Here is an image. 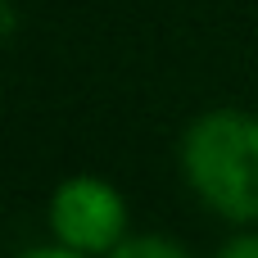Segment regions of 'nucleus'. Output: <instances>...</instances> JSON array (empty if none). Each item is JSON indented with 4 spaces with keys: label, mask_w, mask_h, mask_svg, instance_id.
<instances>
[{
    "label": "nucleus",
    "mask_w": 258,
    "mask_h": 258,
    "mask_svg": "<svg viewBox=\"0 0 258 258\" xmlns=\"http://www.w3.org/2000/svg\"><path fill=\"white\" fill-rule=\"evenodd\" d=\"M177 168L204 213L258 227V113L254 109H204L177 141Z\"/></svg>",
    "instance_id": "f257e3e1"
},
{
    "label": "nucleus",
    "mask_w": 258,
    "mask_h": 258,
    "mask_svg": "<svg viewBox=\"0 0 258 258\" xmlns=\"http://www.w3.org/2000/svg\"><path fill=\"white\" fill-rule=\"evenodd\" d=\"M45 227H50V240H59L77 254L109 258L132 236V213H127L122 190L109 177L73 172L50 190Z\"/></svg>",
    "instance_id": "f03ea898"
},
{
    "label": "nucleus",
    "mask_w": 258,
    "mask_h": 258,
    "mask_svg": "<svg viewBox=\"0 0 258 258\" xmlns=\"http://www.w3.org/2000/svg\"><path fill=\"white\" fill-rule=\"evenodd\" d=\"M109 258H195V254L181 240L163 236V231H132Z\"/></svg>",
    "instance_id": "7ed1b4c3"
},
{
    "label": "nucleus",
    "mask_w": 258,
    "mask_h": 258,
    "mask_svg": "<svg viewBox=\"0 0 258 258\" xmlns=\"http://www.w3.org/2000/svg\"><path fill=\"white\" fill-rule=\"evenodd\" d=\"M213 258H258V227H240V231H231V236L213 249Z\"/></svg>",
    "instance_id": "20e7f679"
},
{
    "label": "nucleus",
    "mask_w": 258,
    "mask_h": 258,
    "mask_svg": "<svg viewBox=\"0 0 258 258\" xmlns=\"http://www.w3.org/2000/svg\"><path fill=\"white\" fill-rule=\"evenodd\" d=\"M14 258H91V254H77V249H68L59 240H45V245H27L23 254H14Z\"/></svg>",
    "instance_id": "39448f33"
}]
</instances>
